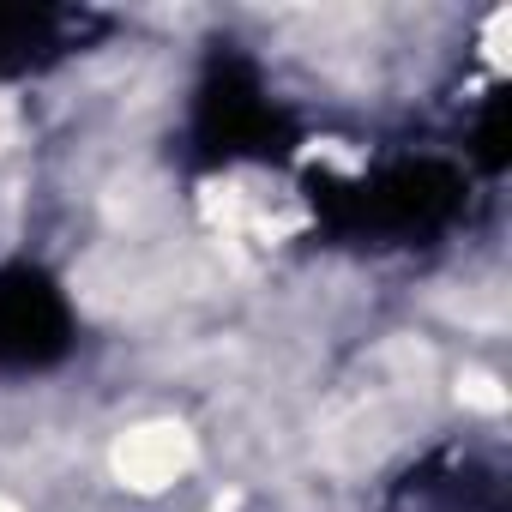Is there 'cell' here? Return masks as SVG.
<instances>
[{"label": "cell", "mask_w": 512, "mask_h": 512, "mask_svg": "<svg viewBox=\"0 0 512 512\" xmlns=\"http://www.w3.org/2000/svg\"><path fill=\"white\" fill-rule=\"evenodd\" d=\"M320 235L350 247H434L470 211V169L452 157H392L368 175H302Z\"/></svg>", "instance_id": "1"}, {"label": "cell", "mask_w": 512, "mask_h": 512, "mask_svg": "<svg viewBox=\"0 0 512 512\" xmlns=\"http://www.w3.org/2000/svg\"><path fill=\"white\" fill-rule=\"evenodd\" d=\"M302 145V121L266 85V67L241 43H211L187 97V157L193 169H241V163H290Z\"/></svg>", "instance_id": "2"}, {"label": "cell", "mask_w": 512, "mask_h": 512, "mask_svg": "<svg viewBox=\"0 0 512 512\" xmlns=\"http://www.w3.org/2000/svg\"><path fill=\"white\" fill-rule=\"evenodd\" d=\"M79 314L67 284L37 260L0 266V374H49L73 356Z\"/></svg>", "instance_id": "3"}, {"label": "cell", "mask_w": 512, "mask_h": 512, "mask_svg": "<svg viewBox=\"0 0 512 512\" xmlns=\"http://www.w3.org/2000/svg\"><path fill=\"white\" fill-rule=\"evenodd\" d=\"M109 19L91 7H61V0H0V85L43 79L61 61L85 55L91 37H103Z\"/></svg>", "instance_id": "4"}, {"label": "cell", "mask_w": 512, "mask_h": 512, "mask_svg": "<svg viewBox=\"0 0 512 512\" xmlns=\"http://www.w3.org/2000/svg\"><path fill=\"white\" fill-rule=\"evenodd\" d=\"M464 157H470V169L488 175V181L506 175V163H512V97H506V85H494V91L482 97V109H476V121H470Z\"/></svg>", "instance_id": "5"}]
</instances>
